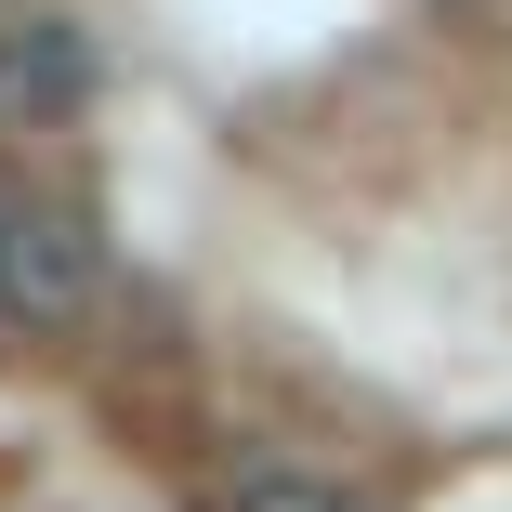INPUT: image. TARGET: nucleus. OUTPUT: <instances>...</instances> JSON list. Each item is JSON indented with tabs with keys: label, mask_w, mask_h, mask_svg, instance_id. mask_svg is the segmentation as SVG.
<instances>
[{
	"label": "nucleus",
	"mask_w": 512,
	"mask_h": 512,
	"mask_svg": "<svg viewBox=\"0 0 512 512\" xmlns=\"http://www.w3.org/2000/svg\"><path fill=\"white\" fill-rule=\"evenodd\" d=\"M92 106V40L66 14H0V119H66Z\"/></svg>",
	"instance_id": "1"
},
{
	"label": "nucleus",
	"mask_w": 512,
	"mask_h": 512,
	"mask_svg": "<svg viewBox=\"0 0 512 512\" xmlns=\"http://www.w3.org/2000/svg\"><path fill=\"white\" fill-rule=\"evenodd\" d=\"M79 289H92V237H79V211H27V237H14V302H27V316H66Z\"/></svg>",
	"instance_id": "2"
},
{
	"label": "nucleus",
	"mask_w": 512,
	"mask_h": 512,
	"mask_svg": "<svg viewBox=\"0 0 512 512\" xmlns=\"http://www.w3.org/2000/svg\"><path fill=\"white\" fill-rule=\"evenodd\" d=\"M237 512H342V499H316V486H250Z\"/></svg>",
	"instance_id": "3"
},
{
	"label": "nucleus",
	"mask_w": 512,
	"mask_h": 512,
	"mask_svg": "<svg viewBox=\"0 0 512 512\" xmlns=\"http://www.w3.org/2000/svg\"><path fill=\"white\" fill-rule=\"evenodd\" d=\"M14 237H27V197H0V316H14Z\"/></svg>",
	"instance_id": "4"
}]
</instances>
